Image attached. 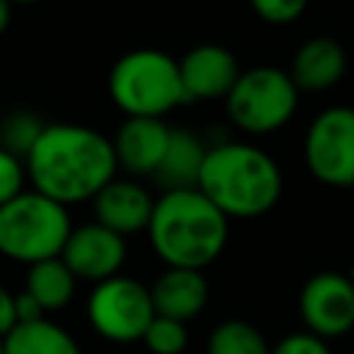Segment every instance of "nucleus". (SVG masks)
<instances>
[{"instance_id": "2", "label": "nucleus", "mask_w": 354, "mask_h": 354, "mask_svg": "<svg viewBox=\"0 0 354 354\" xmlns=\"http://www.w3.org/2000/svg\"><path fill=\"white\" fill-rule=\"evenodd\" d=\"M147 235L169 268L205 271L227 246L230 218L199 188L163 191L155 199Z\"/></svg>"}, {"instance_id": "18", "label": "nucleus", "mask_w": 354, "mask_h": 354, "mask_svg": "<svg viewBox=\"0 0 354 354\" xmlns=\"http://www.w3.org/2000/svg\"><path fill=\"white\" fill-rule=\"evenodd\" d=\"M75 274L66 268V263L61 257H50V260H39L33 266H28L25 274V293H30L44 313H55L64 310L72 296H75Z\"/></svg>"}, {"instance_id": "14", "label": "nucleus", "mask_w": 354, "mask_h": 354, "mask_svg": "<svg viewBox=\"0 0 354 354\" xmlns=\"http://www.w3.org/2000/svg\"><path fill=\"white\" fill-rule=\"evenodd\" d=\"M346 66L348 55L340 41L332 36H313L293 53L288 75L299 91H326L343 80Z\"/></svg>"}, {"instance_id": "16", "label": "nucleus", "mask_w": 354, "mask_h": 354, "mask_svg": "<svg viewBox=\"0 0 354 354\" xmlns=\"http://www.w3.org/2000/svg\"><path fill=\"white\" fill-rule=\"evenodd\" d=\"M207 155V144L194 133L183 127H171L166 152L152 174V180L163 191H180V188H196L199 171Z\"/></svg>"}, {"instance_id": "6", "label": "nucleus", "mask_w": 354, "mask_h": 354, "mask_svg": "<svg viewBox=\"0 0 354 354\" xmlns=\"http://www.w3.org/2000/svg\"><path fill=\"white\" fill-rule=\"evenodd\" d=\"M224 105L235 127L254 136H266L285 127L293 119L299 105V88L285 69H241L235 86L224 97Z\"/></svg>"}, {"instance_id": "1", "label": "nucleus", "mask_w": 354, "mask_h": 354, "mask_svg": "<svg viewBox=\"0 0 354 354\" xmlns=\"http://www.w3.org/2000/svg\"><path fill=\"white\" fill-rule=\"evenodd\" d=\"M116 169L111 138L75 122L44 124L39 141L25 158V174L33 191L64 207L94 199L116 177Z\"/></svg>"}, {"instance_id": "11", "label": "nucleus", "mask_w": 354, "mask_h": 354, "mask_svg": "<svg viewBox=\"0 0 354 354\" xmlns=\"http://www.w3.org/2000/svg\"><path fill=\"white\" fill-rule=\"evenodd\" d=\"M177 66L185 102L224 100L241 75L235 53L221 44H196L177 61Z\"/></svg>"}, {"instance_id": "19", "label": "nucleus", "mask_w": 354, "mask_h": 354, "mask_svg": "<svg viewBox=\"0 0 354 354\" xmlns=\"http://www.w3.org/2000/svg\"><path fill=\"white\" fill-rule=\"evenodd\" d=\"M205 354H271V346L249 321L227 318L207 335Z\"/></svg>"}, {"instance_id": "13", "label": "nucleus", "mask_w": 354, "mask_h": 354, "mask_svg": "<svg viewBox=\"0 0 354 354\" xmlns=\"http://www.w3.org/2000/svg\"><path fill=\"white\" fill-rule=\"evenodd\" d=\"M94 221L108 227L111 232L130 238L147 230L155 199L136 180H111L94 199Z\"/></svg>"}, {"instance_id": "22", "label": "nucleus", "mask_w": 354, "mask_h": 354, "mask_svg": "<svg viewBox=\"0 0 354 354\" xmlns=\"http://www.w3.org/2000/svg\"><path fill=\"white\" fill-rule=\"evenodd\" d=\"M249 6L260 19L271 25H288L304 14L307 0H249Z\"/></svg>"}, {"instance_id": "4", "label": "nucleus", "mask_w": 354, "mask_h": 354, "mask_svg": "<svg viewBox=\"0 0 354 354\" xmlns=\"http://www.w3.org/2000/svg\"><path fill=\"white\" fill-rule=\"evenodd\" d=\"M108 94L124 116L163 119L185 102L177 61L152 47L124 53L108 75Z\"/></svg>"}, {"instance_id": "20", "label": "nucleus", "mask_w": 354, "mask_h": 354, "mask_svg": "<svg viewBox=\"0 0 354 354\" xmlns=\"http://www.w3.org/2000/svg\"><path fill=\"white\" fill-rule=\"evenodd\" d=\"M44 124H47V122H41V116L33 113V111H25V108L11 111V113H6L3 122H0V147H3L6 152L17 155V158L25 163V158H28V152L33 149V144L39 141Z\"/></svg>"}, {"instance_id": "30", "label": "nucleus", "mask_w": 354, "mask_h": 354, "mask_svg": "<svg viewBox=\"0 0 354 354\" xmlns=\"http://www.w3.org/2000/svg\"><path fill=\"white\" fill-rule=\"evenodd\" d=\"M0 354H6V351H3V337H0Z\"/></svg>"}, {"instance_id": "10", "label": "nucleus", "mask_w": 354, "mask_h": 354, "mask_svg": "<svg viewBox=\"0 0 354 354\" xmlns=\"http://www.w3.org/2000/svg\"><path fill=\"white\" fill-rule=\"evenodd\" d=\"M58 257L66 263L75 279H86L97 285L122 271L127 260V238L111 232L97 221H88V224L72 227Z\"/></svg>"}, {"instance_id": "3", "label": "nucleus", "mask_w": 354, "mask_h": 354, "mask_svg": "<svg viewBox=\"0 0 354 354\" xmlns=\"http://www.w3.org/2000/svg\"><path fill=\"white\" fill-rule=\"evenodd\" d=\"M196 188L227 218H257L279 202L282 171L260 147L224 141L207 147Z\"/></svg>"}, {"instance_id": "31", "label": "nucleus", "mask_w": 354, "mask_h": 354, "mask_svg": "<svg viewBox=\"0 0 354 354\" xmlns=\"http://www.w3.org/2000/svg\"><path fill=\"white\" fill-rule=\"evenodd\" d=\"M348 188H351V194H354V183H351V185H348Z\"/></svg>"}, {"instance_id": "8", "label": "nucleus", "mask_w": 354, "mask_h": 354, "mask_svg": "<svg viewBox=\"0 0 354 354\" xmlns=\"http://www.w3.org/2000/svg\"><path fill=\"white\" fill-rule=\"evenodd\" d=\"M304 163L324 185L348 188L354 183V108L332 105L310 122Z\"/></svg>"}, {"instance_id": "17", "label": "nucleus", "mask_w": 354, "mask_h": 354, "mask_svg": "<svg viewBox=\"0 0 354 354\" xmlns=\"http://www.w3.org/2000/svg\"><path fill=\"white\" fill-rule=\"evenodd\" d=\"M3 351L6 354H83L77 340L64 326L47 318L17 324L3 337Z\"/></svg>"}, {"instance_id": "9", "label": "nucleus", "mask_w": 354, "mask_h": 354, "mask_svg": "<svg viewBox=\"0 0 354 354\" xmlns=\"http://www.w3.org/2000/svg\"><path fill=\"white\" fill-rule=\"evenodd\" d=\"M299 313L307 332L340 337L354 329V282L343 271L313 274L299 293Z\"/></svg>"}, {"instance_id": "12", "label": "nucleus", "mask_w": 354, "mask_h": 354, "mask_svg": "<svg viewBox=\"0 0 354 354\" xmlns=\"http://www.w3.org/2000/svg\"><path fill=\"white\" fill-rule=\"evenodd\" d=\"M171 127L163 119H147V116H127L116 136L111 138L116 166H122L133 177H152L166 144H169Z\"/></svg>"}, {"instance_id": "23", "label": "nucleus", "mask_w": 354, "mask_h": 354, "mask_svg": "<svg viewBox=\"0 0 354 354\" xmlns=\"http://www.w3.org/2000/svg\"><path fill=\"white\" fill-rule=\"evenodd\" d=\"M25 180H28L25 163L17 155H11V152H6L0 147V205L14 199L17 194H22L25 191Z\"/></svg>"}, {"instance_id": "25", "label": "nucleus", "mask_w": 354, "mask_h": 354, "mask_svg": "<svg viewBox=\"0 0 354 354\" xmlns=\"http://www.w3.org/2000/svg\"><path fill=\"white\" fill-rule=\"evenodd\" d=\"M14 313H17V324H28V321L47 318V313L41 310V304H39L30 293H25V290L14 293Z\"/></svg>"}, {"instance_id": "26", "label": "nucleus", "mask_w": 354, "mask_h": 354, "mask_svg": "<svg viewBox=\"0 0 354 354\" xmlns=\"http://www.w3.org/2000/svg\"><path fill=\"white\" fill-rule=\"evenodd\" d=\"M17 326V313H14V293L0 285V337H6Z\"/></svg>"}, {"instance_id": "27", "label": "nucleus", "mask_w": 354, "mask_h": 354, "mask_svg": "<svg viewBox=\"0 0 354 354\" xmlns=\"http://www.w3.org/2000/svg\"><path fill=\"white\" fill-rule=\"evenodd\" d=\"M11 0H0V36L8 30V25H11Z\"/></svg>"}, {"instance_id": "21", "label": "nucleus", "mask_w": 354, "mask_h": 354, "mask_svg": "<svg viewBox=\"0 0 354 354\" xmlns=\"http://www.w3.org/2000/svg\"><path fill=\"white\" fill-rule=\"evenodd\" d=\"M141 340L152 354H183L188 346V326L183 321L155 315Z\"/></svg>"}, {"instance_id": "7", "label": "nucleus", "mask_w": 354, "mask_h": 354, "mask_svg": "<svg viewBox=\"0 0 354 354\" xmlns=\"http://www.w3.org/2000/svg\"><path fill=\"white\" fill-rule=\"evenodd\" d=\"M86 315L100 337L111 343H136L144 337L149 321L155 318V307L144 282L116 274L94 285Z\"/></svg>"}, {"instance_id": "28", "label": "nucleus", "mask_w": 354, "mask_h": 354, "mask_svg": "<svg viewBox=\"0 0 354 354\" xmlns=\"http://www.w3.org/2000/svg\"><path fill=\"white\" fill-rule=\"evenodd\" d=\"M11 3H39V0H11Z\"/></svg>"}, {"instance_id": "24", "label": "nucleus", "mask_w": 354, "mask_h": 354, "mask_svg": "<svg viewBox=\"0 0 354 354\" xmlns=\"http://www.w3.org/2000/svg\"><path fill=\"white\" fill-rule=\"evenodd\" d=\"M271 354H332V351H329V346H326L324 337H318V335H313V332L304 329V332L285 335L271 348Z\"/></svg>"}, {"instance_id": "15", "label": "nucleus", "mask_w": 354, "mask_h": 354, "mask_svg": "<svg viewBox=\"0 0 354 354\" xmlns=\"http://www.w3.org/2000/svg\"><path fill=\"white\" fill-rule=\"evenodd\" d=\"M155 315L174 318V321H191L196 318L207 304V279L196 268H169L155 279L149 288Z\"/></svg>"}, {"instance_id": "5", "label": "nucleus", "mask_w": 354, "mask_h": 354, "mask_svg": "<svg viewBox=\"0 0 354 354\" xmlns=\"http://www.w3.org/2000/svg\"><path fill=\"white\" fill-rule=\"evenodd\" d=\"M69 232V210L33 188L0 205V254L8 260L33 266L58 257Z\"/></svg>"}, {"instance_id": "29", "label": "nucleus", "mask_w": 354, "mask_h": 354, "mask_svg": "<svg viewBox=\"0 0 354 354\" xmlns=\"http://www.w3.org/2000/svg\"><path fill=\"white\" fill-rule=\"evenodd\" d=\"M348 277H351V282H354V266H351V271H348Z\"/></svg>"}]
</instances>
